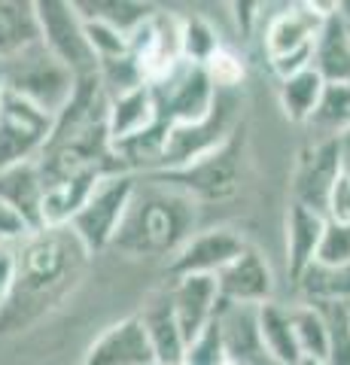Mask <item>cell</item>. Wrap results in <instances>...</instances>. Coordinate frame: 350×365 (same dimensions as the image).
Returning <instances> with one entry per match:
<instances>
[{
  "label": "cell",
  "instance_id": "cell-25",
  "mask_svg": "<svg viewBox=\"0 0 350 365\" xmlns=\"http://www.w3.org/2000/svg\"><path fill=\"white\" fill-rule=\"evenodd\" d=\"M76 6H80L83 19L104 21L128 37L159 13L155 4H134V0H76Z\"/></svg>",
  "mask_w": 350,
  "mask_h": 365
},
{
  "label": "cell",
  "instance_id": "cell-2",
  "mask_svg": "<svg viewBox=\"0 0 350 365\" xmlns=\"http://www.w3.org/2000/svg\"><path fill=\"white\" fill-rule=\"evenodd\" d=\"M198 201L183 189L159 177L138 180L131 207L119 225V235L110 250H119L128 259L140 256H177L195 235Z\"/></svg>",
  "mask_w": 350,
  "mask_h": 365
},
{
  "label": "cell",
  "instance_id": "cell-4",
  "mask_svg": "<svg viewBox=\"0 0 350 365\" xmlns=\"http://www.w3.org/2000/svg\"><path fill=\"white\" fill-rule=\"evenodd\" d=\"M134 189H138V177L134 174H107L98 180L95 192L83 204V210L73 216L71 228L76 237L86 244L88 253H104L113 247L119 235V225L125 220L131 207Z\"/></svg>",
  "mask_w": 350,
  "mask_h": 365
},
{
  "label": "cell",
  "instance_id": "cell-39",
  "mask_svg": "<svg viewBox=\"0 0 350 365\" xmlns=\"http://www.w3.org/2000/svg\"><path fill=\"white\" fill-rule=\"evenodd\" d=\"M6 95V79H4V64H0V101Z\"/></svg>",
  "mask_w": 350,
  "mask_h": 365
},
{
  "label": "cell",
  "instance_id": "cell-32",
  "mask_svg": "<svg viewBox=\"0 0 350 365\" xmlns=\"http://www.w3.org/2000/svg\"><path fill=\"white\" fill-rule=\"evenodd\" d=\"M205 67H207V73L213 79V86H217V91H238L241 83H244V61L232 49H225V46L213 55Z\"/></svg>",
  "mask_w": 350,
  "mask_h": 365
},
{
  "label": "cell",
  "instance_id": "cell-31",
  "mask_svg": "<svg viewBox=\"0 0 350 365\" xmlns=\"http://www.w3.org/2000/svg\"><path fill=\"white\" fill-rule=\"evenodd\" d=\"M225 359V341H222V326H220V314L217 319L201 332L192 344L186 347V362L183 365H222Z\"/></svg>",
  "mask_w": 350,
  "mask_h": 365
},
{
  "label": "cell",
  "instance_id": "cell-6",
  "mask_svg": "<svg viewBox=\"0 0 350 365\" xmlns=\"http://www.w3.org/2000/svg\"><path fill=\"white\" fill-rule=\"evenodd\" d=\"M153 95L159 104V119L165 125H192L207 119L220 101V91L213 86L205 64L180 61L162 79H155Z\"/></svg>",
  "mask_w": 350,
  "mask_h": 365
},
{
  "label": "cell",
  "instance_id": "cell-29",
  "mask_svg": "<svg viewBox=\"0 0 350 365\" xmlns=\"http://www.w3.org/2000/svg\"><path fill=\"white\" fill-rule=\"evenodd\" d=\"M329 329V362L326 365H350V304L326 302L317 304Z\"/></svg>",
  "mask_w": 350,
  "mask_h": 365
},
{
  "label": "cell",
  "instance_id": "cell-35",
  "mask_svg": "<svg viewBox=\"0 0 350 365\" xmlns=\"http://www.w3.org/2000/svg\"><path fill=\"white\" fill-rule=\"evenodd\" d=\"M13 283H16V244H4L0 247V314L13 295Z\"/></svg>",
  "mask_w": 350,
  "mask_h": 365
},
{
  "label": "cell",
  "instance_id": "cell-37",
  "mask_svg": "<svg viewBox=\"0 0 350 365\" xmlns=\"http://www.w3.org/2000/svg\"><path fill=\"white\" fill-rule=\"evenodd\" d=\"M235 9V21H238V31L244 37H250V34L262 25V13L259 9H265L262 4H232Z\"/></svg>",
  "mask_w": 350,
  "mask_h": 365
},
{
  "label": "cell",
  "instance_id": "cell-18",
  "mask_svg": "<svg viewBox=\"0 0 350 365\" xmlns=\"http://www.w3.org/2000/svg\"><path fill=\"white\" fill-rule=\"evenodd\" d=\"M43 198H46V180L37 162L0 170V201L13 207L31 232L43 228Z\"/></svg>",
  "mask_w": 350,
  "mask_h": 365
},
{
  "label": "cell",
  "instance_id": "cell-38",
  "mask_svg": "<svg viewBox=\"0 0 350 365\" xmlns=\"http://www.w3.org/2000/svg\"><path fill=\"white\" fill-rule=\"evenodd\" d=\"M338 16H341V19L347 21V25H350V0H344V4L338 6Z\"/></svg>",
  "mask_w": 350,
  "mask_h": 365
},
{
  "label": "cell",
  "instance_id": "cell-26",
  "mask_svg": "<svg viewBox=\"0 0 350 365\" xmlns=\"http://www.w3.org/2000/svg\"><path fill=\"white\" fill-rule=\"evenodd\" d=\"M289 319H292V329H296L302 356L329 362V329H326V317L320 307L311 302H292Z\"/></svg>",
  "mask_w": 350,
  "mask_h": 365
},
{
  "label": "cell",
  "instance_id": "cell-11",
  "mask_svg": "<svg viewBox=\"0 0 350 365\" xmlns=\"http://www.w3.org/2000/svg\"><path fill=\"white\" fill-rule=\"evenodd\" d=\"M329 19H323L311 4H289L280 13H274L265 21L262 31V46H265V58L277 61L287 55L311 52L317 34Z\"/></svg>",
  "mask_w": 350,
  "mask_h": 365
},
{
  "label": "cell",
  "instance_id": "cell-22",
  "mask_svg": "<svg viewBox=\"0 0 350 365\" xmlns=\"http://www.w3.org/2000/svg\"><path fill=\"white\" fill-rule=\"evenodd\" d=\"M323 91H326V79L308 67L289 79H280L277 83V101H280V110L284 116L296 125H308L317 113L320 101H323Z\"/></svg>",
  "mask_w": 350,
  "mask_h": 365
},
{
  "label": "cell",
  "instance_id": "cell-17",
  "mask_svg": "<svg viewBox=\"0 0 350 365\" xmlns=\"http://www.w3.org/2000/svg\"><path fill=\"white\" fill-rule=\"evenodd\" d=\"M323 232H326V216L320 210H311L299 201H289V207H287V268H289L292 283L317 262Z\"/></svg>",
  "mask_w": 350,
  "mask_h": 365
},
{
  "label": "cell",
  "instance_id": "cell-5",
  "mask_svg": "<svg viewBox=\"0 0 350 365\" xmlns=\"http://www.w3.org/2000/svg\"><path fill=\"white\" fill-rule=\"evenodd\" d=\"M241 165H244V131L238 128L210 155L180 170H165V174H153V177L183 189L195 201H229L241 189Z\"/></svg>",
  "mask_w": 350,
  "mask_h": 365
},
{
  "label": "cell",
  "instance_id": "cell-42",
  "mask_svg": "<svg viewBox=\"0 0 350 365\" xmlns=\"http://www.w3.org/2000/svg\"><path fill=\"white\" fill-rule=\"evenodd\" d=\"M0 247H4V241H0Z\"/></svg>",
  "mask_w": 350,
  "mask_h": 365
},
{
  "label": "cell",
  "instance_id": "cell-43",
  "mask_svg": "<svg viewBox=\"0 0 350 365\" xmlns=\"http://www.w3.org/2000/svg\"><path fill=\"white\" fill-rule=\"evenodd\" d=\"M347 31H350V25H347Z\"/></svg>",
  "mask_w": 350,
  "mask_h": 365
},
{
  "label": "cell",
  "instance_id": "cell-23",
  "mask_svg": "<svg viewBox=\"0 0 350 365\" xmlns=\"http://www.w3.org/2000/svg\"><path fill=\"white\" fill-rule=\"evenodd\" d=\"M259 332H262V341H265L268 353L280 365L304 362L299 338H296V329H292V319H289V304L268 302V304L259 307Z\"/></svg>",
  "mask_w": 350,
  "mask_h": 365
},
{
  "label": "cell",
  "instance_id": "cell-14",
  "mask_svg": "<svg viewBox=\"0 0 350 365\" xmlns=\"http://www.w3.org/2000/svg\"><path fill=\"white\" fill-rule=\"evenodd\" d=\"M83 365H155V353L140 317L134 314L104 329L88 344Z\"/></svg>",
  "mask_w": 350,
  "mask_h": 365
},
{
  "label": "cell",
  "instance_id": "cell-21",
  "mask_svg": "<svg viewBox=\"0 0 350 365\" xmlns=\"http://www.w3.org/2000/svg\"><path fill=\"white\" fill-rule=\"evenodd\" d=\"M34 43H40L37 6L21 0H0V61L16 58Z\"/></svg>",
  "mask_w": 350,
  "mask_h": 365
},
{
  "label": "cell",
  "instance_id": "cell-28",
  "mask_svg": "<svg viewBox=\"0 0 350 365\" xmlns=\"http://www.w3.org/2000/svg\"><path fill=\"white\" fill-rule=\"evenodd\" d=\"M220 49L222 43L205 16H183V61L207 64Z\"/></svg>",
  "mask_w": 350,
  "mask_h": 365
},
{
  "label": "cell",
  "instance_id": "cell-15",
  "mask_svg": "<svg viewBox=\"0 0 350 365\" xmlns=\"http://www.w3.org/2000/svg\"><path fill=\"white\" fill-rule=\"evenodd\" d=\"M220 326H222V341H225V356L235 365H280L268 353L262 332H259V307L222 304Z\"/></svg>",
  "mask_w": 350,
  "mask_h": 365
},
{
  "label": "cell",
  "instance_id": "cell-12",
  "mask_svg": "<svg viewBox=\"0 0 350 365\" xmlns=\"http://www.w3.org/2000/svg\"><path fill=\"white\" fill-rule=\"evenodd\" d=\"M168 292H171L177 323L183 329V338L189 347L220 314L222 307L220 283L217 277H207V274H189V277H174L168 283Z\"/></svg>",
  "mask_w": 350,
  "mask_h": 365
},
{
  "label": "cell",
  "instance_id": "cell-36",
  "mask_svg": "<svg viewBox=\"0 0 350 365\" xmlns=\"http://www.w3.org/2000/svg\"><path fill=\"white\" fill-rule=\"evenodd\" d=\"M28 235H31V228L25 225V220H21L13 207H6V204L0 201V241L19 244V241H25Z\"/></svg>",
  "mask_w": 350,
  "mask_h": 365
},
{
  "label": "cell",
  "instance_id": "cell-27",
  "mask_svg": "<svg viewBox=\"0 0 350 365\" xmlns=\"http://www.w3.org/2000/svg\"><path fill=\"white\" fill-rule=\"evenodd\" d=\"M308 128H314V140H332L350 131V86H326Z\"/></svg>",
  "mask_w": 350,
  "mask_h": 365
},
{
  "label": "cell",
  "instance_id": "cell-8",
  "mask_svg": "<svg viewBox=\"0 0 350 365\" xmlns=\"http://www.w3.org/2000/svg\"><path fill=\"white\" fill-rule=\"evenodd\" d=\"M55 131V116L6 88L0 101V170L40 162Z\"/></svg>",
  "mask_w": 350,
  "mask_h": 365
},
{
  "label": "cell",
  "instance_id": "cell-13",
  "mask_svg": "<svg viewBox=\"0 0 350 365\" xmlns=\"http://www.w3.org/2000/svg\"><path fill=\"white\" fill-rule=\"evenodd\" d=\"M222 304H247V307H262L274 302V271L268 259L250 247L241 253L229 268L217 274Z\"/></svg>",
  "mask_w": 350,
  "mask_h": 365
},
{
  "label": "cell",
  "instance_id": "cell-20",
  "mask_svg": "<svg viewBox=\"0 0 350 365\" xmlns=\"http://www.w3.org/2000/svg\"><path fill=\"white\" fill-rule=\"evenodd\" d=\"M314 71L326 86H350V31L341 16H332L314 40Z\"/></svg>",
  "mask_w": 350,
  "mask_h": 365
},
{
  "label": "cell",
  "instance_id": "cell-41",
  "mask_svg": "<svg viewBox=\"0 0 350 365\" xmlns=\"http://www.w3.org/2000/svg\"><path fill=\"white\" fill-rule=\"evenodd\" d=\"M222 365H235V362H232V359H225V362H222Z\"/></svg>",
  "mask_w": 350,
  "mask_h": 365
},
{
  "label": "cell",
  "instance_id": "cell-3",
  "mask_svg": "<svg viewBox=\"0 0 350 365\" xmlns=\"http://www.w3.org/2000/svg\"><path fill=\"white\" fill-rule=\"evenodd\" d=\"M0 64H4L6 88L19 98L31 101V104H37L40 110H46L55 119L71 104V98L76 95V86H80L76 73L55 58L43 46V40L34 43L31 49L19 52L16 58L0 61Z\"/></svg>",
  "mask_w": 350,
  "mask_h": 365
},
{
  "label": "cell",
  "instance_id": "cell-19",
  "mask_svg": "<svg viewBox=\"0 0 350 365\" xmlns=\"http://www.w3.org/2000/svg\"><path fill=\"white\" fill-rule=\"evenodd\" d=\"M159 122H162L159 119V104H155V95H153L150 83L110 98V113H107L110 146L150 131L153 125H159Z\"/></svg>",
  "mask_w": 350,
  "mask_h": 365
},
{
  "label": "cell",
  "instance_id": "cell-9",
  "mask_svg": "<svg viewBox=\"0 0 350 365\" xmlns=\"http://www.w3.org/2000/svg\"><path fill=\"white\" fill-rule=\"evenodd\" d=\"M344 146L341 137L332 140H311L299 155L296 177H292V201L304 204L311 210H326L329 192L335 186V180L344 170Z\"/></svg>",
  "mask_w": 350,
  "mask_h": 365
},
{
  "label": "cell",
  "instance_id": "cell-16",
  "mask_svg": "<svg viewBox=\"0 0 350 365\" xmlns=\"http://www.w3.org/2000/svg\"><path fill=\"white\" fill-rule=\"evenodd\" d=\"M138 317L146 329V338H150V344H153L155 365H183L186 362V338L177 323L171 292L162 289V292L150 295V302L143 304V311Z\"/></svg>",
  "mask_w": 350,
  "mask_h": 365
},
{
  "label": "cell",
  "instance_id": "cell-10",
  "mask_svg": "<svg viewBox=\"0 0 350 365\" xmlns=\"http://www.w3.org/2000/svg\"><path fill=\"white\" fill-rule=\"evenodd\" d=\"M250 244L244 241L241 232L229 225H213L205 232H195L186 241V247L168 262V274L174 277H189V274H207L217 277L222 268H229L241 253H247Z\"/></svg>",
  "mask_w": 350,
  "mask_h": 365
},
{
  "label": "cell",
  "instance_id": "cell-33",
  "mask_svg": "<svg viewBox=\"0 0 350 365\" xmlns=\"http://www.w3.org/2000/svg\"><path fill=\"white\" fill-rule=\"evenodd\" d=\"M317 262L320 265H350V225H338V222H326L323 241L317 250Z\"/></svg>",
  "mask_w": 350,
  "mask_h": 365
},
{
  "label": "cell",
  "instance_id": "cell-7",
  "mask_svg": "<svg viewBox=\"0 0 350 365\" xmlns=\"http://www.w3.org/2000/svg\"><path fill=\"white\" fill-rule=\"evenodd\" d=\"M34 6H37L43 46H46L61 64L71 67L76 79L98 76L101 61L92 49V43H88L86 19L80 13V6L67 4V0H40V4H34Z\"/></svg>",
  "mask_w": 350,
  "mask_h": 365
},
{
  "label": "cell",
  "instance_id": "cell-40",
  "mask_svg": "<svg viewBox=\"0 0 350 365\" xmlns=\"http://www.w3.org/2000/svg\"><path fill=\"white\" fill-rule=\"evenodd\" d=\"M299 365H326V362H317V359H304V362H299Z\"/></svg>",
  "mask_w": 350,
  "mask_h": 365
},
{
  "label": "cell",
  "instance_id": "cell-24",
  "mask_svg": "<svg viewBox=\"0 0 350 365\" xmlns=\"http://www.w3.org/2000/svg\"><path fill=\"white\" fill-rule=\"evenodd\" d=\"M299 302L311 304H326V302H344L350 304V265H314L296 280Z\"/></svg>",
  "mask_w": 350,
  "mask_h": 365
},
{
  "label": "cell",
  "instance_id": "cell-1",
  "mask_svg": "<svg viewBox=\"0 0 350 365\" xmlns=\"http://www.w3.org/2000/svg\"><path fill=\"white\" fill-rule=\"evenodd\" d=\"M92 253L71 225L40 228L16 244V283L0 314V335L25 332L76 289Z\"/></svg>",
  "mask_w": 350,
  "mask_h": 365
},
{
  "label": "cell",
  "instance_id": "cell-30",
  "mask_svg": "<svg viewBox=\"0 0 350 365\" xmlns=\"http://www.w3.org/2000/svg\"><path fill=\"white\" fill-rule=\"evenodd\" d=\"M86 34H88V43H92V49H95L101 64L119 61V58H128L131 55V37L128 34L110 28V25H104V21L86 19Z\"/></svg>",
  "mask_w": 350,
  "mask_h": 365
},
{
  "label": "cell",
  "instance_id": "cell-34",
  "mask_svg": "<svg viewBox=\"0 0 350 365\" xmlns=\"http://www.w3.org/2000/svg\"><path fill=\"white\" fill-rule=\"evenodd\" d=\"M326 222H338V225H350V168L344 165L341 177L335 180V186L329 192V201H326Z\"/></svg>",
  "mask_w": 350,
  "mask_h": 365
}]
</instances>
